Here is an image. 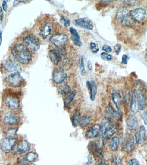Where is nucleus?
I'll use <instances>...</instances> for the list:
<instances>
[{"label": "nucleus", "mask_w": 147, "mask_h": 165, "mask_svg": "<svg viewBox=\"0 0 147 165\" xmlns=\"http://www.w3.org/2000/svg\"><path fill=\"white\" fill-rule=\"evenodd\" d=\"M122 49V45L120 43H118L114 46V50H115V54L118 56L119 55L121 52Z\"/></svg>", "instance_id": "79ce46f5"}, {"label": "nucleus", "mask_w": 147, "mask_h": 165, "mask_svg": "<svg viewBox=\"0 0 147 165\" xmlns=\"http://www.w3.org/2000/svg\"><path fill=\"white\" fill-rule=\"evenodd\" d=\"M38 155L35 152H29L19 158L17 160V163L19 165H26L35 161Z\"/></svg>", "instance_id": "f8f14e48"}, {"label": "nucleus", "mask_w": 147, "mask_h": 165, "mask_svg": "<svg viewBox=\"0 0 147 165\" xmlns=\"http://www.w3.org/2000/svg\"><path fill=\"white\" fill-rule=\"evenodd\" d=\"M146 14V10L142 8H137L129 12V15L134 21L139 22L143 21L145 17Z\"/></svg>", "instance_id": "9b49d317"}, {"label": "nucleus", "mask_w": 147, "mask_h": 165, "mask_svg": "<svg viewBox=\"0 0 147 165\" xmlns=\"http://www.w3.org/2000/svg\"><path fill=\"white\" fill-rule=\"evenodd\" d=\"M129 59V56L126 54H124L122 56V63L123 64L127 65Z\"/></svg>", "instance_id": "49530a36"}, {"label": "nucleus", "mask_w": 147, "mask_h": 165, "mask_svg": "<svg viewBox=\"0 0 147 165\" xmlns=\"http://www.w3.org/2000/svg\"><path fill=\"white\" fill-rule=\"evenodd\" d=\"M27 1H14V2L13 6H15L17 5L18 4L22 3H24L27 2Z\"/></svg>", "instance_id": "603ef678"}, {"label": "nucleus", "mask_w": 147, "mask_h": 165, "mask_svg": "<svg viewBox=\"0 0 147 165\" xmlns=\"http://www.w3.org/2000/svg\"><path fill=\"white\" fill-rule=\"evenodd\" d=\"M127 165H140V163L137 159L133 158L128 162Z\"/></svg>", "instance_id": "c03bdc74"}, {"label": "nucleus", "mask_w": 147, "mask_h": 165, "mask_svg": "<svg viewBox=\"0 0 147 165\" xmlns=\"http://www.w3.org/2000/svg\"><path fill=\"white\" fill-rule=\"evenodd\" d=\"M60 21L61 24H63L65 27H68L70 25V20L66 16H62L60 19Z\"/></svg>", "instance_id": "58836bf2"}, {"label": "nucleus", "mask_w": 147, "mask_h": 165, "mask_svg": "<svg viewBox=\"0 0 147 165\" xmlns=\"http://www.w3.org/2000/svg\"><path fill=\"white\" fill-rule=\"evenodd\" d=\"M70 31L71 34V39L72 41L76 46L78 47H81L83 46V43L80 40V36L78 32L75 28L70 27Z\"/></svg>", "instance_id": "412c9836"}, {"label": "nucleus", "mask_w": 147, "mask_h": 165, "mask_svg": "<svg viewBox=\"0 0 147 165\" xmlns=\"http://www.w3.org/2000/svg\"><path fill=\"white\" fill-rule=\"evenodd\" d=\"M119 139L117 136L111 138V140L109 143V146L111 150L114 151H118Z\"/></svg>", "instance_id": "2f4dec72"}, {"label": "nucleus", "mask_w": 147, "mask_h": 165, "mask_svg": "<svg viewBox=\"0 0 147 165\" xmlns=\"http://www.w3.org/2000/svg\"><path fill=\"white\" fill-rule=\"evenodd\" d=\"M67 78V74L63 68H57L53 71L52 80L55 84H59L64 82Z\"/></svg>", "instance_id": "9d476101"}, {"label": "nucleus", "mask_w": 147, "mask_h": 165, "mask_svg": "<svg viewBox=\"0 0 147 165\" xmlns=\"http://www.w3.org/2000/svg\"><path fill=\"white\" fill-rule=\"evenodd\" d=\"M122 2L130 7L134 6L136 4V1H123Z\"/></svg>", "instance_id": "de8ad7c7"}, {"label": "nucleus", "mask_w": 147, "mask_h": 165, "mask_svg": "<svg viewBox=\"0 0 147 165\" xmlns=\"http://www.w3.org/2000/svg\"><path fill=\"white\" fill-rule=\"evenodd\" d=\"M102 50L103 51H105L106 53H111V51H112V49L110 46H108L106 44H105L102 46Z\"/></svg>", "instance_id": "a18cd8bd"}, {"label": "nucleus", "mask_w": 147, "mask_h": 165, "mask_svg": "<svg viewBox=\"0 0 147 165\" xmlns=\"http://www.w3.org/2000/svg\"><path fill=\"white\" fill-rule=\"evenodd\" d=\"M88 148L90 152L92 153V154L96 158L99 159L103 158V154L99 151L100 149L98 148L95 142H90L88 146Z\"/></svg>", "instance_id": "5701e85b"}, {"label": "nucleus", "mask_w": 147, "mask_h": 165, "mask_svg": "<svg viewBox=\"0 0 147 165\" xmlns=\"http://www.w3.org/2000/svg\"><path fill=\"white\" fill-rule=\"evenodd\" d=\"M113 163L114 164L119 165L121 164L122 163V160L119 156H116L113 158Z\"/></svg>", "instance_id": "37998d69"}, {"label": "nucleus", "mask_w": 147, "mask_h": 165, "mask_svg": "<svg viewBox=\"0 0 147 165\" xmlns=\"http://www.w3.org/2000/svg\"><path fill=\"white\" fill-rule=\"evenodd\" d=\"M90 48L93 53H97L99 50V47L97 43H93V42H92L90 44Z\"/></svg>", "instance_id": "a19ab883"}, {"label": "nucleus", "mask_w": 147, "mask_h": 165, "mask_svg": "<svg viewBox=\"0 0 147 165\" xmlns=\"http://www.w3.org/2000/svg\"><path fill=\"white\" fill-rule=\"evenodd\" d=\"M129 11L125 7H121L118 9L116 12V17L118 20H121L126 15L129 14Z\"/></svg>", "instance_id": "c756f323"}, {"label": "nucleus", "mask_w": 147, "mask_h": 165, "mask_svg": "<svg viewBox=\"0 0 147 165\" xmlns=\"http://www.w3.org/2000/svg\"><path fill=\"white\" fill-rule=\"evenodd\" d=\"M66 54V50L64 48L50 50L48 53L50 61L55 65L60 63Z\"/></svg>", "instance_id": "1a4fd4ad"}, {"label": "nucleus", "mask_w": 147, "mask_h": 165, "mask_svg": "<svg viewBox=\"0 0 147 165\" xmlns=\"http://www.w3.org/2000/svg\"><path fill=\"white\" fill-rule=\"evenodd\" d=\"M130 109L131 111L133 112V114H136L139 111V106L136 98V93L135 90L133 91V94H132V100H131V105H130Z\"/></svg>", "instance_id": "a878e982"}, {"label": "nucleus", "mask_w": 147, "mask_h": 165, "mask_svg": "<svg viewBox=\"0 0 147 165\" xmlns=\"http://www.w3.org/2000/svg\"><path fill=\"white\" fill-rule=\"evenodd\" d=\"M2 9L5 12H7L8 9V6L7 3L5 1H3Z\"/></svg>", "instance_id": "8fccbe9b"}, {"label": "nucleus", "mask_w": 147, "mask_h": 165, "mask_svg": "<svg viewBox=\"0 0 147 165\" xmlns=\"http://www.w3.org/2000/svg\"><path fill=\"white\" fill-rule=\"evenodd\" d=\"M52 26L50 23L47 22L45 23L43 25V27L41 28L39 32V35L43 38V39L45 40L47 39V37L50 35L52 31Z\"/></svg>", "instance_id": "b1692460"}, {"label": "nucleus", "mask_w": 147, "mask_h": 165, "mask_svg": "<svg viewBox=\"0 0 147 165\" xmlns=\"http://www.w3.org/2000/svg\"><path fill=\"white\" fill-rule=\"evenodd\" d=\"M23 42L33 52H36L40 49V41L37 37L33 34H30L23 38Z\"/></svg>", "instance_id": "20e7f679"}, {"label": "nucleus", "mask_w": 147, "mask_h": 165, "mask_svg": "<svg viewBox=\"0 0 147 165\" xmlns=\"http://www.w3.org/2000/svg\"><path fill=\"white\" fill-rule=\"evenodd\" d=\"M100 131V125L98 124H95L92 126L86 134V137L88 139L95 138L99 134Z\"/></svg>", "instance_id": "4be33fe9"}, {"label": "nucleus", "mask_w": 147, "mask_h": 165, "mask_svg": "<svg viewBox=\"0 0 147 165\" xmlns=\"http://www.w3.org/2000/svg\"><path fill=\"white\" fill-rule=\"evenodd\" d=\"M17 144V138L5 136L0 142V148L2 151L8 154L12 151Z\"/></svg>", "instance_id": "423d86ee"}, {"label": "nucleus", "mask_w": 147, "mask_h": 165, "mask_svg": "<svg viewBox=\"0 0 147 165\" xmlns=\"http://www.w3.org/2000/svg\"><path fill=\"white\" fill-rule=\"evenodd\" d=\"M31 146L27 140H23L20 141L17 146L15 152L17 154L26 153L30 150Z\"/></svg>", "instance_id": "f3484780"}, {"label": "nucleus", "mask_w": 147, "mask_h": 165, "mask_svg": "<svg viewBox=\"0 0 147 165\" xmlns=\"http://www.w3.org/2000/svg\"><path fill=\"white\" fill-rule=\"evenodd\" d=\"M112 99L113 103L118 111L121 110L122 96L119 92L115 91L112 94Z\"/></svg>", "instance_id": "393cba45"}, {"label": "nucleus", "mask_w": 147, "mask_h": 165, "mask_svg": "<svg viewBox=\"0 0 147 165\" xmlns=\"http://www.w3.org/2000/svg\"><path fill=\"white\" fill-rule=\"evenodd\" d=\"M68 40V36L64 33H55L50 38V42L58 49L64 48Z\"/></svg>", "instance_id": "39448f33"}, {"label": "nucleus", "mask_w": 147, "mask_h": 165, "mask_svg": "<svg viewBox=\"0 0 147 165\" xmlns=\"http://www.w3.org/2000/svg\"><path fill=\"white\" fill-rule=\"evenodd\" d=\"M87 87L90 91V100L92 101L95 100L97 93L98 87L97 84L93 80L88 81L86 82Z\"/></svg>", "instance_id": "aec40b11"}, {"label": "nucleus", "mask_w": 147, "mask_h": 165, "mask_svg": "<svg viewBox=\"0 0 147 165\" xmlns=\"http://www.w3.org/2000/svg\"><path fill=\"white\" fill-rule=\"evenodd\" d=\"M2 43V33L0 30V47H1Z\"/></svg>", "instance_id": "4d7b16f0"}, {"label": "nucleus", "mask_w": 147, "mask_h": 165, "mask_svg": "<svg viewBox=\"0 0 147 165\" xmlns=\"http://www.w3.org/2000/svg\"><path fill=\"white\" fill-rule=\"evenodd\" d=\"M95 143L97 145L99 149L103 148L104 147V137L102 134L99 133V134L95 137Z\"/></svg>", "instance_id": "7c9ffc66"}, {"label": "nucleus", "mask_w": 147, "mask_h": 165, "mask_svg": "<svg viewBox=\"0 0 147 165\" xmlns=\"http://www.w3.org/2000/svg\"><path fill=\"white\" fill-rule=\"evenodd\" d=\"M115 130L114 128H112V126L109 128L104 131V133L102 134L104 138L109 140L111 139V137L115 134Z\"/></svg>", "instance_id": "473e14b6"}, {"label": "nucleus", "mask_w": 147, "mask_h": 165, "mask_svg": "<svg viewBox=\"0 0 147 165\" xmlns=\"http://www.w3.org/2000/svg\"><path fill=\"white\" fill-rule=\"evenodd\" d=\"M3 100L6 106L11 110H17L20 107L19 98L14 93H8L4 97Z\"/></svg>", "instance_id": "f03ea898"}, {"label": "nucleus", "mask_w": 147, "mask_h": 165, "mask_svg": "<svg viewBox=\"0 0 147 165\" xmlns=\"http://www.w3.org/2000/svg\"><path fill=\"white\" fill-rule=\"evenodd\" d=\"M121 146L123 151L127 153L133 152L135 148V139L132 134H125L121 141Z\"/></svg>", "instance_id": "0eeeda50"}, {"label": "nucleus", "mask_w": 147, "mask_h": 165, "mask_svg": "<svg viewBox=\"0 0 147 165\" xmlns=\"http://www.w3.org/2000/svg\"><path fill=\"white\" fill-rule=\"evenodd\" d=\"M18 64L16 62L10 58H8L4 62V69L8 72H13L16 71L18 68Z\"/></svg>", "instance_id": "a211bd4d"}, {"label": "nucleus", "mask_w": 147, "mask_h": 165, "mask_svg": "<svg viewBox=\"0 0 147 165\" xmlns=\"http://www.w3.org/2000/svg\"><path fill=\"white\" fill-rule=\"evenodd\" d=\"M97 165H106V164L105 160H102Z\"/></svg>", "instance_id": "13d9d810"}, {"label": "nucleus", "mask_w": 147, "mask_h": 165, "mask_svg": "<svg viewBox=\"0 0 147 165\" xmlns=\"http://www.w3.org/2000/svg\"><path fill=\"white\" fill-rule=\"evenodd\" d=\"M127 128L130 130H134L137 129L139 125L138 118L135 114H131L127 117L126 120Z\"/></svg>", "instance_id": "4468645a"}, {"label": "nucleus", "mask_w": 147, "mask_h": 165, "mask_svg": "<svg viewBox=\"0 0 147 165\" xmlns=\"http://www.w3.org/2000/svg\"><path fill=\"white\" fill-rule=\"evenodd\" d=\"M7 83L11 87L18 88L23 84L24 79L18 71L12 73L5 79Z\"/></svg>", "instance_id": "7ed1b4c3"}, {"label": "nucleus", "mask_w": 147, "mask_h": 165, "mask_svg": "<svg viewBox=\"0 0 147 165\" xmlns=\"http://www.w3.org/2000/svg\"><path fill=\"white\" fill-rule=\"evenodd\" d=\"M17 130H18V128H9L7 131L5 136L17 138Z\"/></svg>", "instance_id": "e433bc0d"}, {"label": "nucleus", "mask_w": 147, "mask_h": 165, "mask_svg": "<svg viewBox=\"0 0 147 165\" xmlns=\"http://www.w3.org/2000/svg\"><path fill=\"white\" fill-rule=\"evenodd\" d=\"M100 2L102 4L104 5H108L111 4L113 2V1H100Z\"/></svg>", "instance_id": "5fc2aeb1"}, {"label": "nucleus", "mask_w": 147, "mask_h": 165, "mask_svg": "<svg viewBox=\"0 0 147 165\" xmlns=\"http://www.w3.org/2000/svg\"><path fill=\"white\" fill-rule=\"evenodd\" d=\"M79 65L81 72L83 75H85L86 74V70L85 67L84 63L82 56H80L79 58Z\"/></svg>", "instance_id": "4c0bfd02"}, {"label": "nucleus", "mask_w": 147, "mask_h": 165, "mask_svg": "<svg viewBox=\"0 0 147 165\" xmlns=\"http://www.w3.org/2000/svg\"><path fill=\"white\" fill-rule=\"evenodd\" d=\"M76 26L87 30H92L94 28L93 23L87 17L80 18L74 22Z\"/></svg>", "instance_id": "ddd939ff"}, {"label": "nucleus", "mask_w": 147, "mask_h": 165, "mask_svg": "<svg viewBox=\"0 0 147 165\" xmlns=\"http://www.w3.org/2000/svg\"><path fill=\"white\" fill-rule=\"evenodd\" d=\"M80 112L79 111H77L75 112L73 118V126L74 127H76L78 125L80 121Z\"/></svg>", "instance_id": "f704fd0d"}, {"label": "nucleus", "mask_w": 147, "mask_h": 165, "mask_svg": "<svg viewBox=\"0 0 147 165\" xmlns=\"http://www.w3.org/2000/svg\"><path fill=\"white\" fill-rule=\"evenodd\" d=\"M88 161L87 164H91L93 162V159H92V156H91V155L89 154L88 155Z\"/></svg>", "instance_id": "864d4df0"}, {"label": "nucleus", "mask_w": 147, "mask_h": 165, "mask_svg": "<svg viewBox=\"0 0 147 165\" xmlns=\"http://www.w3.org/2000/svg\"><path fill=\"white\" fill-rule=\"evenodd\" d=\"M11 54L15 60L22 64H29L32 60L31 52L25 45L22 43L14 44L11 49Z\"/></svg>", "instance_id": "f257e3e1"}, {"label": "nucleus", "mask_w": 147, "mask_h": 165, "mask_svg": "<svg viewBox=\"0 0 147 165\" xmlns=\"http://www.w3.org/2000/svg\"><path fill=\"white\" fill-rule=\"evenodd\" d=\"M135 93L139 110H143L146 105V100L145 94L139 90H135Z\"/></svg>", "instance_id": "dca6fc26"}, {"label": "nucleus", "mask_w": 147, "mask_h": 165, "mask_svg": "<svg viewBox=\"0 0 147 165\" xmlns=\"http://www.w3.org/2000/svg\"><path fill=\"white\" fill-rule=\"evenodd\" d=\"M77 93V91L76 90H74L65 98L64 101V105L65 106H67L72 102L73 99L75 97Z\"/></svg>", "instance_id": "c9c22d12"}, {"label": "nucleus", "mask_w": 147, "mask_h": 165, "mask_svg": "<svg viewBox=\"0 0 147 165\" xmlns=\"http://www.w3.org/2000/svg\"><path fill=\"white\" fill-rule=\"evenodd\" d=\"M101 58L102 60L106 61H109L113 59L112 56L106 52H102L100 54Z\"/></svg>", "instance_id": "ea45409f"}, {"label": "nucleus", "mask_w": 147, "mask_h": 165, "mask_svg": "<svg viewBox=\"0 0 147 165\" xmlns=\"http://www.w3.org/2000/svg\"><path fill=\"white\" fill-rule=\"evenodd\" d=\"M123 26L130 27L133 26L135 23V21L129 14L126 15L120 20Z\"/></svg>", "instance_id": "bb28decb"}, {"label": "nucleus", "mask_w": 147, "mask_h": 165, "mask_svg": "<svg viewBox=\"0 0 147 165\" xmlns=\"http://www.w3.org/2000/svg\"><path fill=\"white\" fill-rule=\"evenodd\" d=\"M122 115V112L121 111L115 110L111 105H108L105 111L106 118H108L109 119L114 118L117 120L121 118Z\"/></svg>", "instance_id": "2eb2a0df"}, {"label": "nucleus", "mask_w": 147, "mask_h": 165, "mask_svg": "<svg viewBox=\"0 0 147 165\" xmlns=\"http://www.w3.org/2000/svg\"><path fill=\"white\" fill-rule=\"evenodd\" d=\"M88 68L89 70H92V68H93V66H92V64L91 62L90 61H88L87 63Z\"/></svg>", "instance_id": "6e6d98bb"}, {"label": "nucleus", "mask_w": 147, "mask_h": 165, "mask_svg": "<svg viewBox=\"0 0 147 165\" xmlns=\"http://www.w3.org/2000/svg\"><path fill=\"white\" fill-rule=\"evenodd\" d=\"M3 122L8 126H14L19 122V118L17 114L12 111H8L3 116Z\"/></svg>", "instance_id": "6e6552de"}, {"label": "nucleus", "mask_w": 147, "mask_h": 165, "mask_svg": "<svg viewBox=\"0 0 147 165\" xmlns=\"http://www.w3.org/2000/svg\"><path fill=\"white\" fill-rule=\"evenodd\" d=\"M146 129L143 125L141 126L135 134V140L137 144H143L145 141Z\"/></svg>", "instance_id": "6ab92c4d"}, {"label": "nucleus", "mask_w": 147, "mask_h": 165, "mask_svg": "<svg viewBox=\"0 0 147 165\" xmlns=\"http://www.w3.org/2000/svg\"><path fill=\"white\" fill-rule=\"evenodd\" d=\"M29 165H36L35 164H30Z\"/></svg>", "instance_id": "bf43d9fd"}, {"label": "nucleus", "mask_w": 147, "mask_h": 165, "mask_svg": "<svg viewBox=\"0 0 147 165\" xmlns=\"http://www.w3.org/2000/svg\"><path fill=\"white\" fill-rule=\"evenodd\" d=\"M100 131L103 134L106 129L111 127V123L110 119L105 118L102 120L101 123Z\"/></svg>", "instance_id": "cd10ccee"}, {"label": "nucleus", "mask_w": 147, "mask_h": 165, "mask_svg": "<svg viewBox=\"0 0 147 165\" xmlns=\"http://www.w3.org/2000/svg\"><path fill=\"white\" fill-rule=\"evenodd\" d=\"M4 12L2 8L0 7V23H2L3 20Z\"/></svg>", "instance_id": "3c124183"}, {"label": "nucleus", "mask_w": 147, "mask_h": 165, "mask_svg": "<svg viewBox=\"0 0 147 165\" xmlns=\"http://www.w3.org/2000/svg\"><path fill=\"white\" fill-rule=\"evenodd\" d=\"M58 92L63 96H67L71 92V87L67 83L60 86L58 89Z\"/></svg>", "instance_id": "c85d7f7f"}, {"label": "nucleus", "mask_w": 147, "mask_h": 165, "mask_svg": "<svg viewBox=\"0 0 147 165\" xmlns=\"http://www.w3.org/2000/svg\"><path fill=\"white\" fill-rule=\"evenodd\" d=\"M91 122L90 117L88 115L83 116L80 121V125L82 128H85Z\"/></svg>", "instance_id": "72a5a7b5"}, {"label": "nucleus", "mask_w": 147, "mask_h": 165, "mask_svg": "<svg viewBox=\"0 0 147 165\" xmlns=\"http://www.w3.org/2000/svg\"><path fill=\"white\" fill-rule=\"evenodd\" d=\"M141 118L142 119L143 121L145 124L147 126V112L145 111L141 115Z\"/></svg>", "instance_id": "09e8293b"}]
</instances>
